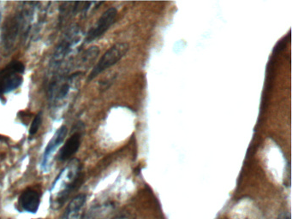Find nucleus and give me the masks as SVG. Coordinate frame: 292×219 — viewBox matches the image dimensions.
Wrapping results in <instances>:
<instances>
[{
	"instance_id": "obj_1",
	"label": "nucleus",
	"mask_w": 292,
	"mask_h": 219,
	"mask_svg": "<svg viewBox=\"0 0 292 219\" xmlns=\"http://www.w3.org/2000/svg\"><path fill=\"white\" fill-rule=\"evenodd\" d=\"M32 11L23 10L7 19L2 33V45L6 52L13 49L20 37L26 34L31 20Z\"/></svg>"
},
{
	"instance_id": "obj_2",
	"label": "nucleus",
	"mask_w": 292,
	"mask_h": 219,
	"mask_svg": "<svg viewBox=\"0 0 292 219\" xmlns=\"http://www.w3.org/2000/svg\"><path fill=\"white\" fill-rule=\"evenodd\" d=\"M129 49V44L125 42H119L110 47L101 57V59L99 60L97 64L94 65L90 75L88 76V81L93 80L101 73L116 65L119 60H121L125 56Z\"/></svg>"
},
{
	"instance_id": "obj_3",
	"label": "nucleus",
	"mask_w": 292,
	"mask_h": 219,
	"mask_svg": "<svg viewBox=\"0 0 292 219\" xmlns=\"http://www.w3.org/2000/svg\"><path fill=\"white\" fill-rule=\"evenodd\" d=\"M25 66L20 61H12L10 63L0 75V94L11 93L16 90L24 82L23 74Z\"/></svg>"
},
{
	"instance_id": "obj_4",
	"label": "nucleus",
	"mask_w": 292,
	"mask_h": 219,
	"mask_svg": "<svg viewBox=\"0 0 292 219\" xmlns=\"http://www.w3.org/2000/svg\"><path fill=\"white\" fill-rule=\"evenodd\" d=\"M118 11L115 8H109L106 10L101 17L96 22L94 25L88 30L86 35V42H92L94 39H98L99 37L102 36L115 23Z\"/></svg>"
},
{
	"instance_id": "obj_5",
	"label": "nucleus",
	"mask_w": 292,
	"mask_h": 219,
	"mask_svg": "<svg viewBox=\"0 0 292 219\" xmlns=\"http://www.w3.org/2000/svg\"><path fill=\"white\" fill-rule=\"evenodd\" d=\"M67 132L68 129L66 126L60 127V129H57V132L55 133L52 139L47 144V147L45 149L44 155H43V160H42V167L44 169H47V166L49 164L50 160L52 158V156L54 153L55 151L65 141Z\"/></svg>"
},
{
	"instance_id": "obj_6",
	"label": "nucleus",
	"mask_w": 292,
	"mask_h": 219,
	"mask_svg": "<svg viewBox=\"0 0 292 219\" xmlns=\"http://www.w3.org/2000/svg\"><path fill=\"white\" fill-rule=\"evenodd\" d=\"M78 41L79 39H78V34L76 31L70 33L65 37L55 51L54 56H53V62L55 65L60 64L65 57H67L69 53L74 49V47L77 44Z\"/></svg>"
},
{
	"instance_id": "obj_7",
	"label": "nucleus",
	"mask_w": 292,
	"mask_h": 219,
	"mask_svg": "<svg viewBox=\"0 0 292 219\" xmlns=\"http://www.w3.org/2000/svg\"><path fill=\"white\" fill-rule=\"evenodd\" d=\"M19 202L25 211L31 212V213H35L38 211L40 203H41L40 194L37 193L36 191L29 188L22 193L19 198Z\"/></svg>"
},
{
	"instance_id": "obj_8",
	"label": "nucleus",
	"mask_w": 292,
	"mask_h": 219,
	"mask_svg": "<svg viewBox=\"0 0 292 219\" xmlns=\"http://www.w3.org/2000/svg\"><path fill=\"white\" fill-rule=\"evenodd\" d=\"M82 142V134L81 133H75L66 141L65 145L63 146L59 154V160L65 161L72 157L76 153Z\"/></svg>"
},
{
	"instance_id": "obj_9",
	"label": "nucleus",
	"mask_w": 292,
	"mask_h": 219,
	"mask_svg": "<svg viewBox=\"0 0 292 219\" xmlns=\"http://www.w3.org/2000/svg\"><path fill=\"white\" fill-rule=\"evenodd\" d=\"M85 202V194L82 193L75 197L72 201H70V203L65 210L63 219H81L82 214H83L82 211H83Z\"/></svg>"
},
{
	"instance_id": "obj_10",
	"label": "nucleus",
	"mask_w": 292,
	"mask_h": 219,
	"mask_svg": "<svg viewBox=\"0 0 292 219\" xmlns=\"http://www.w3.org/2000/svg\"><path fill=\"white\" fill-rule=\"evenodd\" d=\"M42 112H39L37 114L35 117H34V120L32 122L31 127H30V129H29V134L30 135H34V134H36L38 130H39L40 127L42 125Z\"/></svg>"
},
{
	"instance_id": "obj_11",
	"label": "nucleus",
	"mask_w": 292,
	"mask_h": 219,
	"mask_svg": "<svg viewBox=\"0 0 292 219\" xmlns=\"http://www.w3.org/2000/svg\"><path fill=\"white\" fill-rule=\"evenodd\" d=\"M114 219H135V216L132 213L124 212V213L120 214Z\"/></svg>"
},
{
	"instance_id": "obj_12",
	"label": "nucleus",
	"mask_w": 292,
	"mask_h": 219,
	"mask_svg": "<svg viewBox=\"0 0 292 219\" xmlns=\"http://www.w3.org/2000/svg\"><path fill=\"white\" fill-rule=\"evenodd\" d=\"M278 219H291L290 218V215L288 212H283V213L279 214L278 216Z\"/></svg>"
},
{
	"instance_id": "obj_13",
	"label": "nucleus",
	"mask_w": 292,
	"mask_h": 219,
	"mask_svg": "<svg viewBox=\"0 0 292 219\" xmlns=\"http://www.w3.org/2000/svg\"><path fill=\"white\" fill-rule=\"evenodd\" d=\"M5 140H6V138H5V137L1 136V135H0V141H5Z\"/></svg>"
},
{
	"instance_id": "obj_14",
	"label": "nucleus",
	"mask_w": 292,
	"mask_h": 219,
	"mask_svg": "<svg viewBox=\"0 0 292 219\" xmlns=\"http://www.w3.org/2000/svg\"><path fill=\"white\" fill-rule=\"evenodd\" d=\"M1 19H2V14L0 12V24H1Z\"/></svg>"
}]
</instances>
